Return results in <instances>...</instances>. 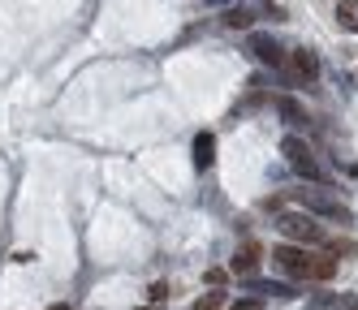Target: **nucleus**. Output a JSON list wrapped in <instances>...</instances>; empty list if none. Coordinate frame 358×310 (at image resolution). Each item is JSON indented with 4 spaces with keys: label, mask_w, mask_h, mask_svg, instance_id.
<instances>
[{
    "label": "nucleus",
    "mask_w": 358,
    "mask_h": 310,
    "mask_svg": "<svg viewBox=\"0 0 358 310\" xmlns=\"http://www.w3.org/2000/svg\"><path fill=\"white\" fill-rule=\"evenodd\" d=\"M272 263L294 280H332L337 276V258L332 254H311L306 246H276Z\"/></svg>",
    "instance_id": "1"
},
{
    "label": "nucleus",
    "mask_w": 358,
    "mask_h": 310,
    "mask_svg": "<svg viewBox=\"0 0 358 310\" xmlns=\"http://www.w3.org/2000/svg\"><path fill=\"white\" fill-rule=\"evenodd\" d=\"M294 202L302 207L306 216H324L332 224H350V207L341 198H332L328 190H294Z\"/></svg>",
    "instance_id": "2"
},
{
    "label": "nucleus",
    "mask_w": 358,
    "mask_h": 310,
    "mask_svg": "<svg viewBox=\"0 0 358 310\" xmlns=\"http://www.w3.org/2000/svg\"><path fill=\"white\" fill-rule=\"evenodd\" d=\"M276 228L285 232L289 242H302V246H324L328 242V228L315 216H306V212H285V216L276 220Z\"/></svg>",
    "instance_id": "3"
},
{
    "label": "nucleus",
    "mask_w": 358,
    "mask_h": 310,
    "mask_svg": "<svg viewBox=\"0 0 358 310\" xmlns=\"http://www.w3.org/2000/svg\"><path fill=\"white\" fill-rule=\"evenodd\" d=\"M280 155L289 160V168H294L298 177H306V181H324V168L315 164L311 147H306L302 138H285V142H280Z\"/></svg>",
    "instance_id": "4"
},
{
    "label": "nucleus",
    "mask_w": 358,
    "mask_h": 310,
    "mask_svg": "<svg viewBox=\"0 0 358 310\" xmlns=\"http://www.w3.org/2000/svg\"><path fill=\"white\" fill-rule=\"evenodd\" d=\"M246 47H250V57L259 61V65H272V69H280L289 57H285V47H280L272 35H264V31H255L250 39H246Z\"/></svg>",
    "instance_id": "5"
},
{
    "label": "nucleus",
    "mask_w": 358,
    "mask_h": 310,
    "mask_svg": "<svg viewBox=\"0 0 358 310\" xmlns=\"http://www.w3.org/2000/svg\"><path fill=\"white\" fill-rule=\"evenodd\" d=\"M289 78H294V82H315V78H320V57H315V52L311 47H298V52H289Z\"/></svg>",
    "instance_id": "6"
},
{
    "label": "nucleus",
    "mask_w": 358,
    "mask_h": 310,
    "mask_svg": "<svg viewBox=\"0 0 358 310\" xmlns=\"http://www.w3.org/2000/svg\"><path fill=\"white\" fill-rule=\"evenodd\" d=\"M255 267H259V246H255V242H246V246L234 254V263H229V272H234V276H255Z\"/></svg>",
    "instance_id": "7"
},
{
    "label": "nucleus",
    "mask_w": 358,
    "mask_h": 310,
    "mask_svg": "<svg viewBox=\"0 0 358 310\" xmlns=\"http://www.w3.org/2000/svg\"><path fill=\"white\" fill-rule=\"evenodd\" d=\"M194 164L199 168H212L216 164V134H208V129L194 138Z\"/></svg>",
    "instance_id": "8"
},
{
    "label": "nucleus",
    "mask_w": 358,
    "mask_h": 310,
    "mask_svg": "<svg viewBox=\"0 0 358 310\" xmlns=\"http://www.w3.org/2000/svg\"><path fill=\"white\" fill-rule=\"evenodd\" d=\"M276 112H280V117H285L289 125H302V121H306V112L298 108V103H294V99H276Z\"/></svg>",
    "instance_id": "9"
},
{
    "label": "nucleus",
    "mask_w": 358,
    "mask_h": 310,
    "mask_svg": "<svg viewBox=\"0 0 358 310\" xmlns=\"http://www.w3.org/2000/svg\"><path fill=\"white\" fill-rule=\"evenodd\" d=\"M224 26H229V31H246V26H250V13H246V9H224Z\"/></svg>",
    "instance_id": "10"
},
{
    "label": "nucleus",
    "mask_w": 358,
    "mask_h": 310,
    "mask_svg": "<svg viewBox=\"0 0 358 310\" xmlns=\"http://www.w3.org/2000/svg\"><path fill=\"white\" fill-rule=\"evenodd\" d=\"M337 22H341V31H358V17H354L350 0H345V5H337Z\"/></svg>",
    "instance_id": "11"
},
{
    "label": "nucleus",
    "mask_w": 358,
    "mask_h": 310,
    "mask_svg": "<svg viewBox=\"0 0 358 310\" xmlns=\"http://www.w3.org/2000/svg\"><path fill=\"white\" fill-rule=\"evenodd\" d=\"M220 306H224V293H220V289H216V293H203V297L194 302V310H220Z\"/></svg>",
    "instance_id": "12"
},
{
    "label": "nucleus",
    "mask_w": 358,
    "mask_h": 310,
    "mask_svg": "<svg viewBox=\"0 0 358 310\" xmlns=\"http://www.w3.org/2000/svg\"><path fill=\"white\" fill-rule=\"evenodd\" d=\"M48 310H73V306H65V302H57V306H48Z\"/></svg>",
    "instance_id": "13"
},
{
    "label": "nucleus",
    "mask_w": 358,
    "mask_h": 310,
    "mask_svg": "<svg viewBox=\"0 0 358 310\" xmlns=\"http://www.w3.org/2000/svg\"><path fill=\"white\" fill-rule=\"evenodd\" d=\"M208 5H229V0H208Z\"/></svg>",
    "instance_id": "14"
},
{
    "label": "nucleus",
    "mask_w": 358,
    "mask_h": 310,
    "mask_svg": "<svg viewBox=\"0 0 358 310\" xmlns=\"http://www.w3.org/2000/svg\"><path fill=\"white\" fill-rule=\"evenodd\" d=\"M350 5H354V9H358V0H350Z\"/></svg>",
    "instance_id": "15"
},
{
    "label": "nucleus",
    "mask_w": 358,
    "mask_h": 310,
    "mask_svg": "<svg viewBox=\"0 0 358 310\" xmlns=\"http://www.w3.org/2000/svg\"><path fill=\"white\" fill-rule=\"evenodd\" d=\"M147 310H156V306H147Z\"/></svg>",
    "instance_id": "16"
}]
</instances>
